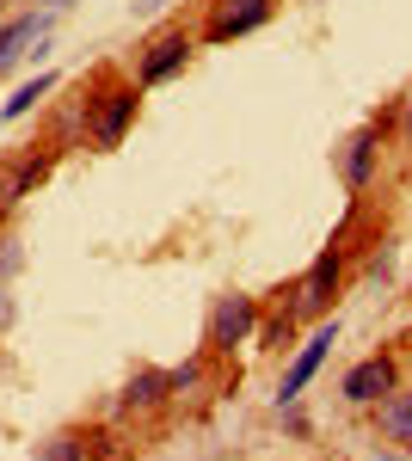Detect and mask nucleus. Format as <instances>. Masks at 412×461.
Masks as SVG:
<instances>
[{"instance_id": "nucleus-1", "label": "nucleus", "mask_w": 412, "mask_h": 461, "mask_svg": "<svg viewBox=\"0 0 412 461\" xmlns=\"http://www.w3.org/2000/svg\"><path fill=\"white\" fill-rule=\"evenodd\" d=\"M136 105H142V93H136V86H105L99 99H93L87 136H93L99 148H117L124 136H130V123H136Z\"/></svg>"}, {"instance_id": "nucleus-2", "label": "nucleus", "mask_w": 412, "mask_h": 461, "mask_svg": "<svg viewBox=\"0 0 412 461\" xmlns=\"http://www.w3.org/2000/svg\"><path fill=\"white\" fill-rule=\"evenodd\" d=\"M252 326H259V302H252V295H222V302L209 308V351H234V345H246Z\"/></svg>"}, {"instance_id": "nucleus-3", "label": "nucleus", "mask_w": 412, "mask_h": 461, "mask_svg": "<svg viewBox=\"0 0 412 461\" xmlns=\"http://www.w3.org/2000/svg\"><path fill=\"white\" fill-rule=\"evenodd\" d=\"M339 247H326L320 258L308 265V277L296 284V302H289V314H326L333 308V295H339Z\"/></svg>"}, {"instance_id": "nucleus-4", "label": "nucleus", "mask_w": 412, "mask_h": 461, "mask_svg": "<svg viewBox=\"0 0 412 461\" xmlns=\"http://www.w3.org/2000/svg\"><path fill=\"white\" fill-rule=\"evenodd\" d=\"M333 345H339V320H333V326H320L308 345L296 351V363H289V369H283V382H277V406H289V400H296V393L320 375V363H326V351H333Z\"/></svg>"}, {"instance_id": "nucleus-5", "label": "nucleus", "mask_w": 412, "mask_h": 461, "mask_svg": "<svg viewBox=\"0 0 412 461\" xmlns=\"http://www.w3.org/2000/svg\"><path fill=\"white\" fill-rule=\"evenodd\" d=\"M277 0H215L209 6V43H228V37H246L271 19Z\"/></svg>"}, {"instance_id": "nucleus-6", "label": "nucleus", "mask_w": 412, "mask_h": 461, "mask_svg": "<svg viewBox=\"0 0 412 461\" xmlns=\"http://www.w3.org/2000/svg\"><path fill=\"white\" fill-rule=\"evenodd\" d=\"M191 50H197V43H191L185 32H160L154 43H148V56H142V86H160V80H172V74L191 62Z\"/></svg>"}, {"instance_id": "nucleus-7", "label": "nucleus", "mask_w": 412, "mask_h": 461, "mask_svg": "<svg viewBox=\"0 0 412 461\" xmlns=\"http://www.w3.org/2000/svg\"><path fill=\"white\" fill-rule=\"evenodd\" d=\"M376 154H381V123L357 130V136L344 142V154H339V178L351 185V191H363V185L376 178Z\"/></svg>"}, {"instance_id": "nucleus-8", "label": "nucleus", "mask_w": 412, "mask_h": 461, "mask_svg": "<svg viewBox=\"0 0 412 461\" xmlns=\"http://www.w3.org/2000/svg\"><path fill=\"white\" fill-rule=\"evenodd\" d=\"M388 388H394V363H388V357H363V363L344 375V400H351V406H376Z\"/></svg>"}, {"instance_id": "nucleus-9", "label": "nucleus", "mask_w": 412, "mask_h": 461, "mask_svg": "<svg viewBox=\"0 0 412 461\" xmlns=\"http://www.w3.org/2000/svg\"><path fill=\"white\" fill-rule=\"evenodd\" d=\"M43 25H50V19H37V13H19V19H6V25H0V74L19 68V56L43 37Z\"/></svg>"}, {"instance_id": "nucleus-10", "label": "nucleus", "mask_w": 412, "mask_h": 461, "mask_svg": "<svg viewBox=\"0 0 412 461\" xmlns=\"http://www.w3.org/2000/svg\"><path fill=\"white\" fill-rule=\"evenodd\" d=\"M43 173H50V154H19L13 173L0 178V203H19L32 185H43Z\"/></svg>"}, {"instance_id": "nucleus-11", "label": "nucleus", "mask_w": 412, "mask_h": 461, "mask_svg": "<svg viewBox=\"0 0 412 461\" xmlns=\"http://www.w3.org/2000/svg\"><path fill=\"white\" fill-rule=\"evenodd\" d=\"M376 406H381V437H388V443H412V393L388 388Z\"/></svg>"}, {"instance_id": "nucleus-12", "label": "nucleus", "mask_w": 412, "mask_h": 461, "mask_svg": "<svg viewBox=\"0 0 412 461\" xmlns=\"http://www.w3.org/2000/svg\"><path fill=\"white\" fill-rule=\"evenodd\" d=\"M50 93H56V74H37V80H25V86L0 105V117H6V123H19V117H32L37 99H50Z\"/></svg>"}, {"instance_id": "nucleus-13", "label": "nucleus", "mask_w": 412, "mask_h": 461, "mask_svg": "<svg viewBox=\"0 0 412 461\" xmlns=\"http://www.w3.org/2000/svg\"><path fill=\"white\" fill-rule=\"evenodd\" d=\"M167 400V375L160 369H142V375H130V388H124V406L136 412V406H160Z\"/></svg>"}, {"instance_id": "nucleus-14", "label": "nucleus", "mask_w": 412, "mask_h": 461, "mask_svg": "<svg viewBox=\"0 0 412 461\" xmlns=\"http://www.w3.org/2000/svg\"><path fill=\"white\" fill-rule=\"evenodd\" d=\"M37 461H87V449H80V437H50L37 449Z\"/></svg>"}, {"instance_id": "nucleus-15", "label": "nucleus", "mask_w": 412, "mask_h": 461, "mask_svg": "<svg viewBox=\"0 0 412 461\" xmlns=\"http://www.w3.org/2000/svg\"><path fill=\"white\" fill-rule=\"evenodd\" d=\"M197 382H204V369H197V363H179V369H167V393H191Z\"/></svg>"}, {"instance_id": "nucleus-16", "label": "nucleus", "mask_w": 412, "mask_h": 461, "mask_svg": "<svg viewBox=\"0 0 412 461\" xmlns=\"http://www.w3.org/2000/svg\"><path fill=\"white\" fill-rule=\"evenodd\" d=\"M43 6H74V0H43Z\"/></svg>"}, {"instance_id": "nucleus-17", "label": "nucleus", "mask_w": 412, "mask_h": 461, "mask_svg": "<svg viewBox=\"0 0 412 461\" xmlns=\"http://www.w3.org/2000/svg\"><path fill=\"white\" fill-rule=\"evenodd\" d=\"M407 130H412V111H407Z\"/></svg>"}, {"instance_id": "nucleus-18", "label": "nucleus", "mask_w": 412, "mask_h": 461, "mask_svg": "<svg viewBox=\"0 0 412 461\" xmlns=\"http://www.w3.org/2000/svg\"><path fill=\"white\" fill-rule=\"evenodd\" d=\"M0 6H6V0H0Z\"/></svg>"}]
</instances>
